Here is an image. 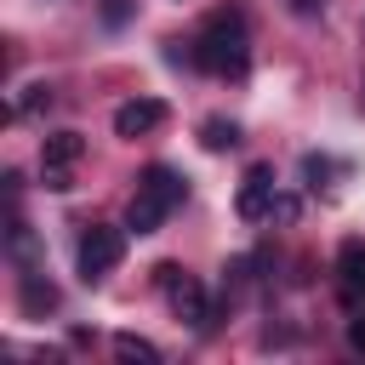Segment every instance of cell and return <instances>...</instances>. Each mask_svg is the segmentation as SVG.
Here are the masks:
<instances>
[{"label": "cell", "instance_id": "6da1fadb", "mask_svg": "<svg viewBox=\"0 0 365 365\" xmlns=\"http://www.w3.org/2000/svg\"><path fill=\"white\" fill-rule=\"evenodd\" d=\"M194 68H205V74H245V63H251V51H245V17H240V6H217L211 17H205V29H200V40H194Z\"/></svg>", "mask_w": 365, "mask_h": 365}, {"label": "cell", "instance_id": "7a4b0ae2", "mask_svg": "<svg viewBox=\"0 0 365 365\" xmlns=\"http://www.w3.org/2000/svg\"><path fill=\"white\" fill-rule=\"evenodd\" d=\"M154 279L165 285L171 314H177L188 331H211V297H205V285H200L194 274H182L177 262H160V268H154Z\"/></svg>", "mask_w": 365, "mask_h": 365}, {"label": "cell", "instance_id": "3957f363", "mask_svg": "<svg viewBox=\"0 0 365 365\" xmlns=\"http://www.w3.org/2000/svg\"><path fill=\"white\" fill-rule=\"evenodd\" d=\"M125 234H131V228H108V222H91V228L80 234V245H74V268H80L86 285L103 279V274L125 257Z\"/></svg>", "mask_w": 365, "mask_h": 365}, {"label": "cell", "instance_id": "277c9868", "mask_svg": "<svg viewBox=\"0 0 365 365\" xmlns=\"http://www.w3.org/2000/svg\"><path fill=\"white\" fill-rule=\"evenodd\" d=\"M165 125V103L160 97H131L114 108V137H148Z\"/></svg>", "mask_w": 365, "mask_h": 365}, {"label": "cell", "instance_id": "5b68a950", "mask_svg": "<svg viewBox=\"0 0 365 365\" xmlns=\"http://www.w3.org/2000/svg\"><path fill=\"white\" fill-rule=\"evenodd\" d=\"M234 211H240L245 222H257V217H268V211H274V165H251V171H245Z\"/></svg>", "mask_w": 365, "mask_h": 365}, {"label": "cell", "instance_id": "8992f818", "mask_svg": "<svg viewBox=\"0 0 365 365\" xmlns=\"http://www.w3.org/2000/svg\"><path fill=\"white\" fill-rule=\"evenodd\" d=\"M171 211H177V205H171L165 194H154L148 182H137V194H131V205H125V228H131V234H154Z\"/></svg>", "mask_w": 365, "mask_h": 365}, {"label": "cell", "instance_id": "52a82bcc", "mask_svg": "<svg viewBox=\"0 0 365 365\" xmlns=\"http://www.w3.org/2000/svg\"><path fill=\"white\" fill-rule=\"evenodd\" d=\"M80 154H86L80 131H51L46 148H40V165H80Z\"/></svg>", "mask_w": 365, "mask_h": 365}, {"label": "cell", "instance_id": "ba28073f", "mask_svg": "<svg viewBox=\"0 0 365 365\" xmlns=\"http://www.w3.org/2000/svg\"><path fill=\"white\" fill-rule=\"evenodd\" d=\"M336 274L348 291H365V240H342L336 245Z\"/></svg>", "mask_w": 365, "mask_h": 365}, {"label": "cell", "instance_id": "9c48e42d", "mask_svg": "<svg viewBox=\"0 0 365 365\" xmlns=\"http://www.w3.org/2000/svg\"><path fill=\"white\" fill-rule=\"evenodd\" d=\"M114 359H120V365H160V348H154L148 336L120 331V336H114Z\"/></svg>", "mask_w": 365, "mask_h": 365}, {"label": "cell", "instance_id": "30bf717a", "mask_svg": "<svg viewBox=\"0 0 365 365\" xmlns=\"http://www.w3.org/2000/svg\"><path fill=\"white\" fill-rule=\"evenodd\" d=\"M57 308V285L40 274H23V314H51Z\"/></svg>", "mask_w": 365, "mask_h": 365}, {"label": "cell", "instance_id": "8fae6325", "mask_svg": "<svg viewBox=\"0 0 365 365\" xmlns=\"http://www.w3.org/2000/svg\"><path fill=\"white\" fill-rule=\"evenodd\" d=\"M143 182H148L154 194H165L171 205H182V200H188V182H182L171 165H148V171H143Z\"/></svg>", "mask_w": 365, "mask_h": 365}, {"label": "cell", "instance_id": "7c38bea8", "mask_svg": "<svg viewBox=\"0 0 365 365\" xmlns=\"http://www.w3.org/2000/svg\"><path fill=\"white\" fill-rule=\"evenodd\" d=\"M200 143H205L211 154H222V148H234V143H240V125H234V120H222V114H211V120L200 125Z\"/></svg>", "mask_w": 365, "mask_h": 365}, {"label": "cell", "instance_id": "4fadbf2b", "mask_svg": "<svg viewBox=\"0 0 365 365\" xmlns=\"http://www.w3.org/2000/svg\"><path fill=\"white\" fill-rule=\"evenodd\" d=\"M40 108H51V86H46V80L23 86V97L11 103V114H40Z\"/></svg>", "mask_w": 365, "mask_h": 365}, {"label": "cell", "instance_id": "5bb4252c", "mask_svg": "<svg viewBox=\"0 0 365 365\" xmlns=\"http://www.w3.org/2000/svg\"><path fill=\"white\" fill-rule=\"evenodd\" d=\"M6 245H11V257H17V262H29V257H34V234H29V222H17V217H11Z\"/></svg>", "mask_w": 365, "mask_h": 365}, {"label": "cell", "instance_id": "9a60e30c", "mask_svg": "<svg viewBox=\"0 0 365 365\" xmlns=\"http://www.w3.org/2000/svg\"><path fill=\"white\" fill-rule=\"evenodd\" d=\"M40 182H46L51 194H68V188H74V165H40Z\"/></svg>", "mask_w": 365, "mask_h": 365}, {"label": "cell", "instance_id": "2e32d148", "mask_svg": "<svg viewBox=\"0 0 365 365\" xmlns=\"http://www.w3.org/2000/svg\"><path fill=\"white\" fill-rule=\"evenodd\" d=\"M331 171H336V165H331V160H325V154H308V160H302V177H308V182H314V188H319V182H325V177H331Z\"/></svg>", "mask_w": 365, "mask_h": 365}, {"label": "cell", "instance_id": "e0dca14e", "mask_svg": "<svg viewBox=\"0 0 365 365\" xmlns=\"http://www.w3.org/2000/svg\"><path fill=\"white\" fill-rule=\"evenodd\" d=\"M131 11H137V0H103V23H108V29H120Z\"/></svg>", "mask_w": 365, "mask_h": 365}, {"label": "cell", "instance_id": "ac0fdd59", "mask_svg": "<svg viewBox=\"0 0 365 365\" xmlns=\"http://www.w3.org/2000/svg\"><path fill=\"white\" fill-rule=\"evenodd\" d=\"M268 217H279V222H291V217H297V200H285V194H274V211H268Z\"/></svg>", "mask_w": 365, "mask_h": 365}, {"label": "cell", "instance_id": "d6986e66", "mask_svg": "<svg viewBox=\"0 0 365 365\" xmlns=\"http://www.w3.org/2000/svg\"><path fill=\"white\" fill-rule=\"evenodd\" d=\"M348 348H359V354H365V319H348Z\"/></svg>", "mask_w": 365, "mask_h": 365}, {"label": "cell", "instance_id": "ffe728a7", "mask_svg": "<svg viewBox=\"0 0 365 365\" xmlns=\"http://www.w3.org/2000/svg\"><path fill=\"white\" fill-rule=\"evenodd\" d=\"M291 11H297V17H314V11H319V0H291Z\"/></svg>", "mask_w": 365, "mask_h": 365}, {"label": "cell", "instance_id": "44dd1931", "mask_svg": "<svg viewBox=\"0 0 365 365\" xmlns=\"http://www.w3.org/2000/svg\"><path fill=\"white\" fill-rule=\"evenodd\" d=\"M359 103H365V86H359Z\"/></svg>", "mask_w": 365, "mask_h": 365}]
</instances>
